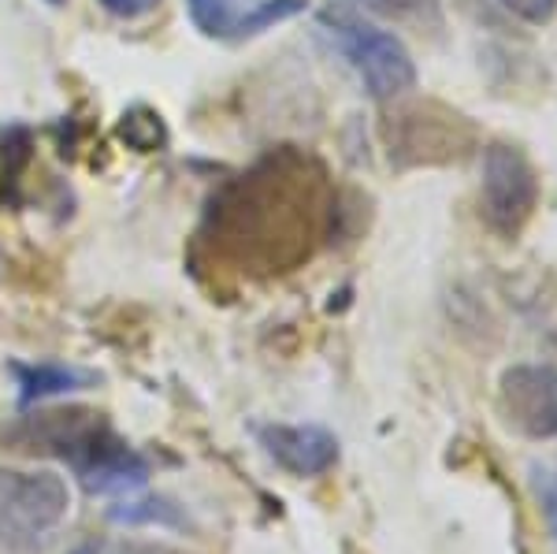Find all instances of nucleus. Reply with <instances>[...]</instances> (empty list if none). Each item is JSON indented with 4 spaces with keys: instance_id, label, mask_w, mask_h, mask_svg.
Masks as SVG:
<instances>
[{
    "instance_id": "0eeeda50",
    "label": "nucleus",
    "mask_w": 557,
    "mask_h": 554,
    "mask_svg": "<svg viewBox=\"0 0 557 554\" xmlns=\"http://www.w3.org/2000/svg\"><path fill=\"white\" fill-rule=\"evenodd\" d=\"M498 414L524 440H557V369L509 365L498 377Z\"/></svg>"
},
{
    "instance_id": "f8f14e48",
    "label": "nucleus",
    "mask_w": 557,
    "mask_h": 554,
    "mask_svg": "<svg viewBox=\"0 0 557 554\" xmlns=\"http://www.w3.org/2000/svg\"><path fill=\"white\" fill-rule=\"evenodd\" d=\"M112 521L120 525H160V529H186V517L168 498H127L115 503Z\"/></svg>"
},
{
    "instance_id": "1a4fd4ad",
    "label": "nucleus",
    "mask_w": 557,
    "mask_h": 554,
    "mask_svg": "<svg viewBox=\"0 0 557 554\" xmlns=\"http://www.w3.org/2000/svg\"><path fill=\"white\" fill-rule=\"evenodd\" d=\"M257 443L264 454L290 477H323L338 466V435L323 424H260Z\"/></svg>"
},
{
    "instance_id": "2eb2a0df",
    "label": "nucleus",
    "mask_w": 557,
    "mask_h": 554,
    "mask_svg": "<svg viewBox=\"0 0 557 554\" xmlns=\"http://www.w3.org/2000/svg\"><path fill=\"white\" fill-rule=\"evenodd\" d=\"M104 12H112L115 20H141V15L157 12L160 0H97Z\"/></svg>"
},
{
    "instance_id": "f3484780",
    "label": "nucleus",
    "mask_w": 557,
    "mask_h": 554,
    "mask_svg": "<svg viewBox=\"0 0 557 554\" xmlns=\"http://www.w3.org/2000/svg\"><path fill=\"white\" fill-rule=\"evenodd\" d=\"M45 4H52V8H60V4H67V0H45Z\"/></svg>"
},
{
    "instance_id": "4468645a",
    "label": "nucleus",
    "mask_w": 557,
    "mask_h": 554,
    "mask_svg": "<svg viewBox=\"0 0 557 554\" xmlns=\"http://www.w3.org/2000/svg\"><path fill=\"white\" fill-rule=\"evenodd\" d=\"M535 488H539V503H543V517H546V529L557 540V461L539 469L535 477Z\"/></svg>"
},
{
    "instance_id": "f03ea898",
    "label": "nucleus",
    "mask_w": 557,
    "mask_h": 554,
    "mask_svg": "<svg viewBox=\"0 0 557 554\" xmlns=\"http://www.w3.org/2000/svg\"><path fill=\"white\" fill-rule=\"evenodd\" d=\"M8 443L23 454L57 458L94 495L131 491L149 480L146 454L131 446L127 435H120V428L108 421L101 409L89 406L34 409L12 424Z\"/></svg>"
},
{
    "instance_id": "f257e3e1",
    "label": "nucleus",
    "mask_w": 557,
    "mask_h": 554,
    "mask_svg": "<svg viewBox=\"0 0 557 554\" xmlns=\"http://www.w3.org/2000/svg\"><path fill=\"white\" fill-rule=\"evenodd\" d=\"M335 217L338 198L320 160L275 149L215 194L197 238L242 275H283L309 261Z\"/></svg>"
},
{
    "instance_id": "20e7f679",
    "label": "nucleus",
    "mask_w": 557,
    "mask_h": 554,
    "mask_svg": "<svg viewBox=\"0 0 557 554\" xmlns=\"http://www.w3.org/2000/svg\"><path fill=\"white\" fill-rule=\"evenodd\" d=\"M71 514V488L52 469L0 466V554H45Z\"/></svg>"
},
{
    "instance_id": "6e6552de",
    "label": "nucleus",
    "mask_w": 557,
    "mask_h": 554,
    "mask_svg": "<svg viewBox=\"0 0 557 554\" xmlns=\"http://www.w3.org/2000/svg\"><path fill=\"white\" fill-rule=\"evenodd\" d=\"M309 8V0H186L190 23L205 38L246 41L272 26L294 20Z\"/></svg>"
},
{
    "instance_id": "7ed1b4c3",
    "label": "nucleus",
    "mask_w": 557,
    "mask_h": 554,
    "mask_svg": "<svg viewBox=\"0 0 557 554\" xmlns=\"http://www.w3.org/2000/svg\"><path fill=\"white\" fill-rule=\"evenodd\" d=\"M383 149L391 168H443L461 164L472 149H480V131L469 115L446 109L438 101H391V112L380 123Z\"/></svg>"
},
{
    "instance_id": "ddd939ff",
    "label": "nucleus",
    "mask_w": 557,
    "mask_h": 554,
    "mask_svg": "<svg viewBox=\"0 0 557 554\" xmlns=\"http://www.w3.org/2000/svg\"><path fill=\"white\" fill-rule=\"evenodd\" d=\"M498 4L528 26H546L557 15V0H498Z\"/></svg>"
},
{
    "instance_id": "9d476101",
    "label": "nucleus",
    "mask_w": 557,
    "mask_h": 554,
    "mask_svg": "<svg viewBox=\"0 0 557 554\" xmlns=\"http://www.w3.org/2000/svg\"><path fill=\"white\" fill-rule=\"evenodd\" d=\"M12 377L15 387H20V402L23 406H34V402L45 398H60L71 395V391L94 387L97 372L75 369V365H60V361H12Z\"/></svg>"
},
{
    "instance_id": "9b49d317",
    "label": "nucleus",
    "mask_w": 557,
    "mask_h": 554,
    "mask_svg": "<svg viewBox=\"0 0 557 554\" xmlns=\"http://www.w3.org/2000/svg\"><path fill=\"white\" fill-rule=\"evenodd\" d=\"M361 8H368L372 15H380L386 23L409 26L417 34H443L446 30V12L443 0H357Z\"/></svg>"
},
{
    "instance_id": "dca6fc26",
    "label": "nucleus",
    "mask_w": 557,
    "mask_h": 554,
    "mask_svg": "<svg viewBox=\"0 0 557 554\" xmlns=\"http://www.w3.org/2000/svg\"><path fill=\"white\" fill-rule=\"evenodd\" d=\"M71 554H141L138 547H127V543H112V540H94V543H83Z\"/></svg>"
},
{
    "instance_id": "423d86ee",
    "label": "nucleus",
    "mask_w": 557,
    "mask_h": 554,
    "mask_svg": "<svg viewBox=\"0 0 557 554\" xmlns=\"http://www.w3.org/2000/svg\"><path fill=\"white\" fill-rule=\"evenodd\" d=\"M543 183L532 157L513 141L480 146V220L502 243H517L535 220Z\"/></svg>"
},
{
    "instance_id": "39448f33",
    "label": "nucleus",
    "mask_w": 557,
    "mask_h": 554,
    "mask_svg": "<svg viewBox=\"0 0 557 554\" xmlns=\"http://www.w3.org/2000/svg\"><path fill=\"white\" fill-rule=\"evenodd\" d=\"M323 30L343 45L346 60L361 75L368 97L380 104H391L398 97H406L417 86V64L412 52L398 34L383 30V26L361 20L357 12H349L343 4H327L320 12Z\"/></svg>"
}]
</instances>
